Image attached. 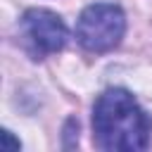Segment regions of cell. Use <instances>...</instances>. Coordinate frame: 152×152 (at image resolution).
<instances>
[{
  "instance_id": "obj_1",
  "label": "cell",
  "mask_w": 152,
  "mask_h": 152,
  "mask_svg": "<svg viewBox=\"0 0 152 152\" xmlns=\"http://www.w3.org/2000/svg\"><path fill=\"white\" fill-rule=\"evenodd\" d=\"M93 138L100 150L135 152L150 142V119L124 88L104 90L93 107Z\"/></svg>"
},
{
  "instance_id": "obj_2",
  "label": "cell",
  "mask_w": 152,
  "mask_h": 152,
  "mask_svg": "<svg viewBox=\"0 0 152 152\" xmlns=\"http://www.w3.org/2000/svg\"><path fill=\"white\" fill-rule=\"evenodd\" d=\"M126 33V17L119 5L95 2L88 5L76 21V38L88 52L114 50Z\"/></svg>"
},
{
  "instance_id": "obj_3",
  "label": "cell",
  "mask_w": 152,
  "mask_h": 152,
  "mask_svg": "<svg viewBox=\"0 0 152 152\" xmlns=\"http://www.w3.org/2000/svg\"><path fill=\"white\" fill-rule=\"evenodd\" d=\"M21 33L26 50L33 59H43L52 52H59L66 43V26L62 17L43 7H33L21 17Z\"/></svg>"
},
{
  "instance_id": "obj_4",
  "label": "cell",
  "mask_w": 152,
  "mask_h": 152,
  "mask_svg": "<svg viewBox=\"0 0 152 152\" xmlns=\"http://www.w3.org/2000/svg\"><path fill=\"white\" fill-rule=\"evenodd\" d=\"M19 147H21V142L14 140L10 131H2V150L5 152H12V150H19Z\"/></svg>"
}]
</instances>
